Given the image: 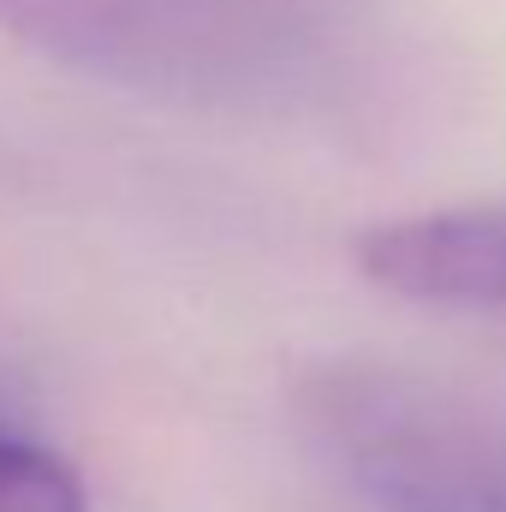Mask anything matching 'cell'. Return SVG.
<instances>
[{
	"instance_id": "4",
	"label": "cell",
	"mask_w": 506,
	"mask_h": 512,
	"mask_svg": "<svg viewBox=\"0 0 506 512\" xmlns=\"http://www.w3.org/2000/svg\"><path fill=\"white\" fill-rule=\"evenodd\" d=\"M0 512H90V483L42 435L0 417Z\"/></svg>"
},
{
	"instance_id": "1",
	"label": "cell",
	"mask_w": 506,
	"mask_h": 512,
	"mask_svg": "<svg viewBox=\"0 0 506 512\" xmlns=\"http://www.w3.org/2000/svg\"><path fill=\"white\" fill-rule=\"evenodd\" d=\"M340 24V0H0V30L48 60L185 102L298 96Z\"/></svg>"
},
{
	"instance_id": "2",
	"label": "cell",
	"mask_w": 506,
	"mask_h": 512,
	"mask_svg": "<svg viewBox=\"0 0 506 512\" xmlns=\"http://www.w3.org/2000/svg\"><path fill=\"white\" fill-rule=\"evenodd\" d=\"M304 411L376 512H506V429L489 411L376 364H328Z\"/></svg>"
},
{
	"instance_id": "3",
	"label": "cell",
	"mask_w": 506,
	"mask_h": 512,
	"mask_svg": "<svg viewBox=\"0 0 506 512\" xmlns=\"http://www.w3.org/2000/svg\"><path fill=\"white\" fill-rule=\"evenodd\" d=\"M352 262L370 286L393 298L506 310V203L376 221L370 233H358Z\"/></svg>"
}]
</instances>
